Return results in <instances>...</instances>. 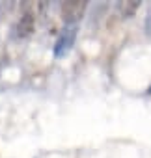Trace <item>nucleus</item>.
<instances>
[{
    "instance_id": "3",
    "label": "nucleus",
    "mask_w": 151,
    "mask_h": 158,
    "mask_svg": "<svg viewBox=\"0 0 151 158\" xmlns=\"http://www.w3.org/2000/svg\"><path fill=\"white\" fill-rule=\"evenodd\" d=\"M15 32H17L19 37H26V35H30V34L34 32V17H32L30 13H24V15L21 17V21L17 23Z\"/></svg>"
},
{
    "instance_id": "1",
    "label": "nucleus",
    "mask_w": 151,
    "mask_h": 158,
    "mask_svg": "<svg viewBox=\"0 0 151 158\" xmlns=\"http://www.w3.org/2000/svg\"><path fill=\"white\" fill-rule=\"evenodd\" d=\"M75 35H77V28H75V26L63 30L62 35L58 37L56 45H54V54L56 56H65L69 52V48L73 47V43H75Z\"/></svg>"
},
{
    "instance_id": "4",
    "label": "nucleus",
    "mask_w": 151,
    "mask_h": 158,
    "mask_svg": "<svg viewBox=\"0 0 151 158\" xmlns=\"http://www.w3.org/2000/svg\"><path fill=\"white\" fill-rule=\"evenodd\" d=\"M136 8H138V2H125V4L121 2V4H119V11H121V13H123L125 17L132 15Z\"/></svg>"
},
{
    "instance_id": "2",
    "label": "nucleus",
    "mask_w": 151,
    "mask_h": 158,
    "mask_svg": "<svg viewBox=\"0 0 151 158\" xmlns=\"http://www.w3.org/2000/svg\"><path fill=\"white\" fill-rule=\"evenodd\" d=\"M86 4L84 2H65L62 6V13H63V21H75V19H79L84 11Z\"/></svg>"
}]
</instances>
